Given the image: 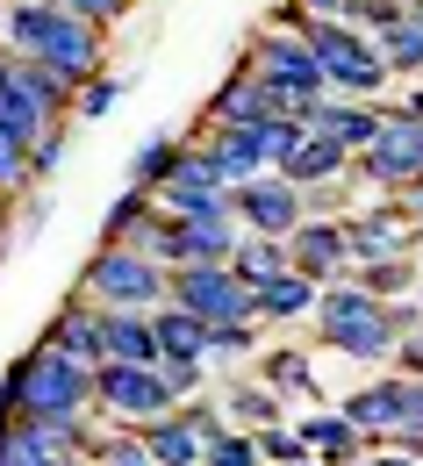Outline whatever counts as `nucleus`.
Returning <instances> with one entry per match:
<instances>
[{
  "instance_id": "obj_1",
  "label": "nucleus",
  "mask_w": 423,
  "mask_h": 466,
  "mask_svg": "<svg viewBox=\"0 0 423 466\" xmlns=\"http://www.w3.org/2000/svg\"><path fill=\"white\" fill-rule=\"evenodd\" d=\"M308 323H316V345H323V351L359 359V366H388L395 345H402L395 309H388L380 294H366L359 280H323V288H316V309H308Z\"/></svg>"
},
{
  "instance_id": "obj_2",
  "label": "nucleus",
  "mask_w": 423,
  "mask_h": 466,
  "mask_svg": "<svg viewBox=\"0 0 423 466\" xmlns=\"http://www.w3.org/2000/svg\"><path fill=\"white\" fill-rule=\"evenodd\" d=\"M302 36H308V51H316V65H323V86H330V94L373 101V94H388V86H395V79H388V65H380V51H373V36L352 29L345 15L308 22Z\"/></svg>"
},
{
  "instance_id": "obj_3",
  "label": "nucleus",
  "mask_w": 423,
  "mask_h": 466,
  "mask_svg": "<svg viewBox=\"0 0 423 466\" xmlns=\"http://www.w3.org/2000/svg\"><path fill=\"white\" fill-rule=\"evenodd\" d=\"M244 65H251V79H258V86H273V94H280V108H287V116H302L316 94H330V86H323V65H316V51H308L302 29H273V22H266V29L244 44Z\"/></svg>"
},
{
  "instance_id": "obj_4",
  "label": "nucleus",
  "mask_w": 423,
  "mask_h": 466,
  "mask_svg": "<svg viewBox=\"0 0 423 466\" xmlns=\"http://www.w3.org/2000/svg\"><path fill=\"white\" fill-rule=\"evenodd\" d=\"M79 294L94 309H158L166 301V266L144 244H101L79 273Z\"/></svg>"
},
{
  "instance_id": "obj_5",
  "label": "nucleus",
  "mask_w": 423,
  "mask_h": 466,
  "mask_svg": "<svg viewBox=\"0 0 423 466\" xmlns=\"http://www.w3.org/2000/svg\"><path fill=\"white\" fill-rule=\"evenodd\" d=\"M15 373H22V416H94V366L51 351L44 338L15 351Z\"/></svg>"
},
{
  "instance_id": "obj_6",
  "label": "nucleus",
  "mask_w": 423,
  "mask_h": 466,
  "mask_svg": "<svg viewBox=\"0 0 423 466\" xmlns=\"http://www.w3.org/2000/svg\"><path fill=\"white\" fill-rule=\"evenodd\" d=\"M423 173V122L402 108H380V137L352 158V179H366V194H402Z\"/></svg>"
},
{
  "instance_id": "obj_7",
  "label": "nucleus",
  "mask_w": 423,
  "mask_h": 466,
  "mask_svg": "<svg viewBox=\"0 0 423 466\" xmlns=\"http://www.w3.org/2000/svg\"><path fill=\"white\" fill-rule=\"evenodd\" d=\"M166 301L194 309L201 323H251V288L223 258H201V266H173L166 273Z\"/></svg>"
},
{
  "instance_id": "obj_8",
  "label": "nucleus",
  "mask_w": 423,
  "mask_h": 466,
  "mask_svg": "<svg viewBox=\"0 0 423 466\" xmlns=\"http://www.w3.org/2000/svg\"><path fill=\"white\" fill-rule=\"evenodd\" d=\"M94 409L108 416V423H151V416H166L173 395H166V380H158V366H129V359H101L94 366Z\"/></svg>"
},
{
  "instance_id": "obj_9",
  "label": "nucleus",
  "mask_w": 423,
  "mask_h": 466,
  "mask_svg": "<svg viewBox=\"0 0 423 466\" xmlns=\"http://www.w3.org/2000/svg\"><path fill=\"white\" fill-rule=\"evenodd\" d=\"M337 223H345V273H352V266H373V258L423 251V230H409V223L395 216V194L373 201V208H359V216H337Z\"/></svg>"
},
{
  "instance_id": "obj_10",
  "label": "nucleus",
  "mask_w": 423,
  "mask_h": 466,
  "mask_svg": "<svg viewBox=\"0 0 423 466\" xmlns=\"http://www.w3.org/2000/svg\"><path fill=\"white\" fill-rule=\"evenodd\" d=\"M230 216H237V230H266V237H287L302 223V187L280 173H251L230 187Z\"/></svg>"
},
{
  "instance_id": "obj_11",
  "label": "nucleus",
  "mask_w": 423,
  "mask_h": 466,
  "mask_svg": "<svg viewBox=\"0 0 423 466\" xmlns=\"http://www.w3.org/2000/svg\"><path fill=\"white\" fill-rule=\"evenodd\" d=\"M402 402H409V380H402L395 366H380L366 388L337 395V416H345V423H359L366 445H380V438H395V431H402Z\"/></svg>"
},
{
  "instance_id": "obj_12",
  "label": "nucleus",
  "mask_w": 423,
  "mask_h": 466,
  "mask_svg": "<svg viewBox=\"0 0 423 466\" xmlns=\"http://www.w3.org/2000/svg\"><path fill=\"white\" fill-rule=\"evenodd\" d=\"M287 266L308 273L316 288H323V280H345V223H337V216H302V223L287 230Z\"/></svg>"
},
{
  "instance_id": "obj_13",
  "label": "nucleus",
  "mask_w": 423,
  "mask_h": 466,
  "mask_svg": "<svg viewBox=\"0 0 423 466\" xmlns=\"http://www.w3.org/2000/svg\"><path fill=\"white\" fill-rule=\"evenodd\" d=\"M273 173L295 179V187H345V179H352V151H345V144H330V137H316V129H302V137H295V151H287Z\"/></svg>"
},
{
  "instance_id": "obj_14",
  "label": "nucleus",
  "mask_w": 423,
  "mask_h": 466,
  "mask_svg": "<svg viewBox=\"0 0 423 466\" xmlns=\"http://www.w3.org/2000/svg\"><path fill=\"white\" fill-rule=\"evenodd\" d=\"M216 402H223V416L237 423V431H266V423H280L287 416V395H273L258 373H216Z\"/></svg>"
},
{
  "instance_id": "obj_15",
  "label": "nucleus",
  "mask_w": 423,
  "mask_h": 466,
  "mask_svg": "<svg viewBox=\"0 0 423 466\" xmlns=\"http://www.w3.org/2000/svg\"><path fill=\"white\" fill-rule=\"evenodd\" d=\"M266 116H287V108H280V94L258 86L251 65L237 58V65H230V79L208 94V116H201V122H266Z\"/></svg>"
},
{
  "instance_id": "obj_16",
  "label": "nucleus",
  "mask_w": 423,
  "mask_h": 466,
  "mask_svg": "<svg viewBox=\"0 0 423 466\" xmlns=\"http://www.w3.org/2000/svg\"><path fill=\"white\" fill-rule=\"evenodd\" d=\"M295 431H302L308 452H316V460H330V466H359L366 460V431H359V423H345L337 402H330V409H308Z\"/></svg>"
},
{
  "instance_id": "obj_17",
  "label": "nucleus",
  "mask_w": 423,
  "mask_h": 466,
  "mask_svg": "<svg viewBox=\"0 0 423 466\" xmlns=\"http://www.w3.org/2000/svg\"><path fill=\"white\" fill-rule=\"evenodd\" d=\"M44 345L65 351V359H79V366H101V309H94L86 294H72L58 309V323L44 330Z\"/></svg>"
},
{
  "instance_id": "obj_18",
  "label": "nucleus",
  "mask_w": 423,
  "mask_h": 466,
  "mask_svg": "<svg viewBox=\"0 0 423 466\" xmlns=\"http://www.w3.org/2000/svg\"><path fill=\"white\" fill-rule=\"evenodd\" d=\"M308 309H316V280H308V273H295V266H287V273H273L266 288H251V316H258L266 330L302 323Z\"/></svg>"
},
{
  "instance_id": "obj_19",
  "label": "nucleus",
  "mask_w": 423,
  "mask_h": 466,
  "mask_svg": "<svg viewBox=\"0 0 423 466\" xmlns=\"http://www.w3.org/2000/svg\"><path fill=\"white\" fill-rule=\"evenodd\" d=\"M244 373H258L273 395H302V402H316V359H308L302 345H258V359H251Z\"/></svg>"
},
{
  "instance_id": "obj_20",
  "label": "nucleus",
  "mask_w": 423,
  "mask_h": 466,
  "mask_svg": "<svg viewBox=\"0 0 423 466\" xmlns=\"http://www.w3.org/2000/svg\"><path fill=\"white\" fill-rule=\"evenodd\" d=\"M101 359L151 366V359H158V338H151V309H101Z\"/></svg>"
},
{
  "instance_id": "obj_21",
  "label": "nucleus",
  "mask_w": 423,
  "mask_h": 466,
  "mask_svg": "<svg viewBox=\"0 0 423 466\" xmlns=\"http://www.w3.org/2000/svg\"><path fill=\"white\" fill-rule=\"evenodd\" d=\"M230 273H237L244 288H266L273 273H287V237H266V230H237L230 244V258H223Z\"/></svg>"
},
{
  "instance_id": "obj_22",
  "label": "nucleus",
  "mask_w": 423,
  "mask_h": 466,
  "mask_svg": "<svg viewBox=\"0 0 423 466\" xmlns=\"http://www.w3.org/2000/svg\"><path fill=\"white\" fill-rule=\"evenodd\" d=\"M151 338H158V359H201L208 351V323L180 309V301H158L151 309Z\"/></svg>"
},
{
  "instance_id": "obj_23",
  "label": "nucleus",
  "mask_w": 423,
  "mask_h": 466,
  "mask_svg": "<svg viewBox=\"0 0 423 466\" xmlns=\"http://www.w3.org/2000/svg\"><path fill=\"white\" fill-rule=\"evenodd\" d=\"M258 345H266V323L251 316V323H208V373H237V366H251L258 359Z\"/></svg>"
},
{
  "instance_id": "obj_24",
  "label": "nucleus",
  "mask_w": 423,
  "mask_h": 466,
  "mask_svg": "<svg viewBox=\"0 0 423 466\" xmlns=\"http://www.w3.org/2000/svg\"><path fill=\"white\" fill-rule=\"evenodd\" d=\"M136 438H144V452H151L158 466H201V438L186 431L173 409H166V416H151V423H136Z\"/></svg>"
},
{
  "instance_id": "obj_25",
  "label": "nucleus",
  "mask_w": 423,
  "mask_h": 466,
  "mask_svg": "<svg viewBox=\"0 0 423 466\" xmlns=\"http://www.w3.org/2000/svg\"><path fill=\"white\" fill-rule=\"evenodd\" d=\"M373 51H380V65H388V79H423V22H388L380 36H373Z\"/></svg>"
},
{
  "instance_id": "obj_26",
  "label": "nucleus",
  "mask_w": 423,
  "mask_h": 466,
  "mask_svg": "<svg viewBox=\"0 0 423 466\" xmlns=\"http://www.w3.org/2000/svg\"><path fill=\"white\" fill-rule=\"evenodd\" d=\"M158 216V201H151V187H129L122 179V194L108 201V216H101V244H136V230Z\"/></svg>"
},
{
  "instance_id": "obj_27",
  "label": "nucleus",
  "mask_w": 423,
  "mask_h": 466,
  "mask_svg": "<svg viewBox=\"0 0 423 466\" xmlns=\"http://www.w3.org/2000/svg\"><path fill=\"white\" fill-rule=\"evenodd\" d=\"M417 251H402V258H373V266H352V280H359L366 294H380V301H402V294L417 288Z\"/></svg>"
},
{
  "instance_id": "obj_28",
  "label": "nucleus",
  "mask_w": 423,
  "mask_h": 466,
  "mask_svg": "<svg viewBox=\"0 0 423 466\" xmlns=\"http://www.w3.org/2000/svg\"><path fill=\"white\" fill-rule=\"evenodd\" d=\"M173 158H180V137H144L136 151H129V187H158V179L173 173Z\"/></svg>"
},
{
  "instance_id": "obj_29",
  "label": "nucleus",
  "mask_w": 423,
  "mask_h": 466,
  "mask_svg": "<svg viewBox=\"0 0 423 466\" xmlns=\"http://www.w3.org/2000/svg\"><path fill=\"white\" fill-rule=\"evenodd\" d=\"M116 108H122V79L94 72V79H79V94H72V116H65V122H108Z\"/></svg>"
},
{
  "instance_id": "obj_30",
  "label": "nucleus",
  "mask_w": 423,
  "mask_h": 466,
  "mask_svg": "<svg viewBox=\"0 0 423 466\" xmlns=\"http://www.w3.org/2000/svg\"><path fill=\"white\" fill-rule=\"evenodd\" d=\"M173 416H180V423L201 438V445H208L216 431H230V416H223V402H216V380H208L201 395H180V402H173Z\"/></svg>"
},
{
  "instance_id": "obj_31",
  "label": "nucleus",
  "mask_w": 423,
  "mask_h": 466,
  "mask_svg": "<svg viewBox=\"0 0 423 466\" xmlns=\"http://www.w3.org/2000/svg\"><path fill=\"white\" fill-rule=\"evenodd\" d=\"M201 466H266V460H258V438L230 423V431H216V438L201 445Z\"/></svg>"
},
{
  "instance_id": "obj_32",
  "label": "nucleus",
  "mask_w": 423,
  "mask_h": 466,
  "mask_svg": "<svg viewBox=\"0 0 423 466\" xmlns=\"http://www.w3.org/2000/svg\"><path fill=\"white\" fill-rule=\"evenodd\" d=\"M158 366V380H166V395L180 402V395H201L216 373H208V359H151Z\"/></svg>"
},
{
  "instance_id": "obj_33",
  "label": "nucleus",
  "mask_w": 423,
  "mask_h": 466,
  "mask_svg": "<svg viewBox=\"0 0 423 466\" xmlns=\"http://www.w3.org/2000/svg\"><path fill=\"white\" fill-rule=\"evenodd\" d=\"M65 151H72V137H65V122H51V129H44L36 144H29V187L58 173V166H65Z\"/></svg>"
},
{
  "instance_id": "obj_34",
  "label": "nucleus",
  "mask_w": 423,
  "mask_h": 466,
  "mask_svg": "<svg viewBox=\"0 0 423 466\" xmlns=\"http://www.w3.org/2000/svg\"><path fill=\"white\" fill-rule=\"evenodd\" d=\"M258 438V460L266 466H287V460H302L308 445H302V431H287V423H266V431H251Z\"/></svg>"
},
{
  "instance_id": "obj_35",
  "label": "nucleus",
  "mask_w": 423,
  "mask_h": 466,
  "mask_svg": "<svg viewBox=\"0 0 423 466\" xmlns=\"http://www.w3.org/2000/svg\"><path fill=\"white\" fill-rule=\"evenodd\" d=\"M345 22L366 29V36H380L388 22H402V0H345Z\"/></svg>"
},
{
  "instance_id": "obj_36",
  "label": "nucleus",
  "mask_w": 423,
  "mask_h": 466,
  "mask_svg": "<svg viewBox=\"0 0 423 466\" xmlns=\"http://www.w3.org/2000/svg\"><path fill=\"white\" fill-rule=\"evenodd\" d=\"M58 7H72V15H79V22H94V29H116L136 0H58Z\"/></svg>"
},
{
  "instance_id": "obj_37",
  "label": "nucleus",
  "mask_w": 423,
  "mask_h": 466,
  "mask_svg": "<svg viewBox=\"0 0 423 466\" xmlns=\"http://www.w3.org/2000/svg\"><path fill=\"white\" fill-rule=\"evenodd\" d=\"M402 380H423V323L417 330H402V345H395V359H388Z\"/></svg>"
},
{
  "instance_id": "obj_38",
  "label": "nucleus",
  "mask_w": 423,
  "mask_h": 466,
  "mask_svg": "<svg viewBox=\"0 0 423 466\" xmlns=\"http://www.w3.org/2000/svg\"><path fill=\"white\" fill-rule=\"evenodd\" d=\"M402 431H423V380H409V402H402Z\"/></svg>"
},
{
  "instance_id": "obj_39",
  "label": "nucleus",
  "mask_w": 423,
  "mask_h": 466,
  "mask_svg": "<svg viewBox=\"0 0 423 466\" xmlns=\"http://www.w3.org/2000/svg\"><path fill=\"white\" fill-rule=\"evenodd\" d=\"M295 7H302L308 22H323V15H345V0H295Z\"/></svg>"
},
{
  "instance_id": "obj_40",
  "label": "nucleus",
  "mask_w": 423,
  "mask_h": 466,
  "mask_svg": "<svg viewBox=\"0 0 423 466\" xmlns=\"http://www.w3.org/2000/svg\"><path fill=\"white\" fill-rule=\"evenodd\" d=\"M402 116H417V122H423V79H417V94L402 101Z\"/></svg>"
},
{
  "instance_id": "obj_41",
  "label": "nucleus",
  "mask_w": 423,
  "mask_h": 466,
  "mask_svg": "<svg viewBox=\"0 0 423 466\" xmlns=\"http://www.w3.org/2000/svg\"><path fill=\"white\" fill-rule=\"evenodd\" d=\"M402 15H409V22H423V0H402Z\"/></svg>"
},
{
  "instance_id": "obj_42",
  "label": "nucleus",
  "mask_w": 423,
  "mask_h": 466,
  "mask_svg": "<svg viewBox=\"0 0 423 466\" xmlns=\"http://www.w3.org/2000/svg\"><path fill=\"white\" fill-rule=\"evenodd\" d=\"M287 466H330V460H316V452H302V460H287Z\"/></svg>"
},
{
  "instance_id": "obj_43",
  "label": "nucleus",
  "mask_w": 423,
  "mask_h": 466,
  "mask_svg": "<svg viewBox=\"0 0 423 466\" xmlns=\"http://www.w3.org/2000/svg\"><path fill=\"white\" fill-rule=\"evenodd\" d=\"M7 244H15V237H7V216H0V258H7Z\"/></svg>"
},
{
  "instance_id": "obj_44",
  "label": "nucleus",
  "mask_w": 423,
  "mask_h": 466,
  "mask_svg": "<svg viewBox=\"0 0 423 466\" xmlns=\"http://www.w3.org/2000/svg\"><path fill=\"white\" fill-rule=\"evenodd\" d=\"M409 301H417V309H423V273H417V288H409Z\"/></svg>"
},
{
  "instance_id": "obj_45",
  "label": "nucleus",
  "mask_w": 423,
  "mask_h": 466,
  "mask_svg": "<svg viewBox=\"0 0 423 466\" xmlns=\"http://www.w3.org/2000/svg\"><path fill=\"white\" fill-rule=\"evenodd\" d=\"M0 15H7V0H0Z\"/></svg>"
}]
</instances>
